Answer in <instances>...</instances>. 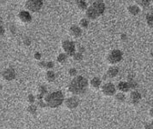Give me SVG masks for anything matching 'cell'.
<instances>
[{"label": "cell", "instance_id": "6da1fadb", "mask_svg": "<svg viewBox=\"0 0 153 129\" xmlns=\"http://www.w3.org/2000/svg\"><path fill=\"white\" fill-rule=\"evenodd\" d=\"M88 88V80L83 76L77 75L70 81L69 91L73 95H82Z\"/></svg>", "mask_w": 153, "mask_h": 129}, {"label": "cell", "instance_id": "7a4b0ae2", "mask_svg": "<svg viewBox=\"0 0 153 129\" xmlns=\"http://www.w3.org/2000/svg\"><path fill=\"white\" fill-rule=\"evenodd\" d=\"M44 100L45 101L47 107L52 108V109L58 108L63 104L64 101H65L64 100V96L63 94V92H59V91L51 92V93H50V94L46 95Z\"/></svg>", "mask_w": 153, "mask_h": 129}, {"label": "cell", "instance_id": "3957f363", "mask_svg": "<svg viewBox=\"0 0 153 129\" xmlns=\"http://www.w3.org/2000/svg\"><path fill=\"white\" fill-rule=\"evenodd\" d=\"M104 10H105V4L102 1H97L95 3H93L90 8H88L86 15L88 18L93 20L96 19L99 16H101L104 12Z\"/></svg>", "mask_w": 153, "mask_h": 129}, {"label": "cell", "instance_id": "277c9868", "mask_svg": "<svg viewBox=\"0 0 153 129\" xmlns=\"http://www.w3.org/2000/svg\"><path fill=\"white\" fill-rule=\"evenodd\" d=\"M122 52L119 51V50H114V51H110L107 57L108 63L110 64H112V65L118 63L120 61H122Z\"/></svg>", "mask_w": 153, "mask_h": 129}, {"label": "cell", "instance_id": "5b68a950", "mask_svg": "<svg viewBox=\"0 0 153 129\" xmlns=\"http://www.w3.org/2000/svg\"><path fill=\"white\" fill-rule=\"evenodd\" d=\"M43 5V1L42 0H28L25 4L26 8L28 10L32 11V12H36L39 11L41 7Z\"/></svg>", "mask_w": 153, "mask_h": 129}, {"label": "cell", "instance_id": "8992f818", "mask_svg": "<svg viewBox=\"0 0 153 129\" xmlns=\"http://www.w3.org/2000/svg\"><path fill=\"white\" fill-rule=\"evenodd\" d=\"M101 91L103 94L107 97H111L116 95V88L115 86V85L110 83V82H107V83L104 84L101 87Z\"/></svg>", "mask_w": 153, "mask_h": 129}, {"label": "cell", "instance_id": "52a82bcc", "mask_svg": "<svg viewBox=\"0 0 153 129\" xmlns=\"http://www.w3.org/2000/svg\"><path fill=\"white\" fill-rule=\"evenodd\" d=\"M62 46H63V51H65V53L68 56H71V57H73V56L75 54V45L72 41H69V40L63 41Z\"/></svg>", "mask_w": 153, "mask_h": 129}, {"label": "cell", "instance_id": "ba28073f", "mask_svg": "<svg viewBox=\"0 0 153 129\" xmlns=\"http://www.w3.org/2000/svg\"><path fill=\"white\" fill-rule=\"evenodd\" d=\"M64 104H65V106L69 110H75L79 105V99L77 97H75V96L70 97V98H67L66 100L64 101Z\"/></svg>", "mask_w": 153, "mask_h": 129}, {"label": "cell", "instance_id": "9c48e42d", "mask_svg": "<svg viewBox=\"0 0 153 129\" xmlns=\"http://www.w3.org/2000/svg\"><path fill=\"white\" fill-rule=\"evenodd\" d=\"M2 76H3V78H4V80L7 81H11L16 78V74L14 69L9 68V69H5L4 71H3Z\"/></svg>", "mask_w": 153, "mask_h": 129}, {"label": "cell", "instance_id": "30bf717a", "mask_svg": "<svg viewBox=\"0 0 153 129\" xmlns=\"http://www.w3.org/2000/svg\"><path fill=\"white\" fill-rule=\"evenodd\" d=\"M141 99V94L137 91H133L129 95V102L132 104H137Z\"/></svg>", "mask_w": 153, "mask_h": 129}, {"label": "cell", "instance_id": "8fae6325", "mask_svg": "<svg viewBox=\"0 0 153 129\" xmlns=\"http://www.w3.org/2000/svg\"><path fill=\"white\" fill-rule=\"evenodd\" d=\"M117 89L120 91V92H128L131 90L128 81H120L117 85Z\"/></svg>", "mask_w": 153, "mask_h": 129}, {"label": "cell", "instance_id": "7c38bea8", "mask_svg": "<svg viewBox=\"0 0 153 129\" xmlns=\"http://www.w3.org/2000/svg\"><path fill=\"white\" fill-rule=\"evenodd\" d=\"M18 17L22 22H30L32 20L31 15L29 14L28 11H21L18 15Z\"/></svg>", "mask_w": 153, "mask_h": 129}, {"label": "cell", "instance_id": "4fadbf2b", "mask_svg": "<svg viewBox=\"0 0 153 129\" xmlns=\"http://www.w3.org/2000/svg\"><path fill=\"white\" fill-rule=\"evenodd\" d=\"M119 74V69L116 66H111L107 70L106 75L109 78H115Z\"/></svg>", "mask_w": 153, "mask_h": 129}, {"label": "cell", "instance_id": "5bb4252c", "mask_svg": "<svg viewBox=\"0 0 153 129\" xmlns=\"http://www.w3.org/2000/svg\"><path fill=\"white\" fill-rule=\"evenodd\" d=\"M69 32L72 36L75 38H79L80 36H81V33H82L81 28L78 27V26H72V27L70 28Z\"/></svg>", "mask_w": 153, "mask_h": 129}, {"label": "cell", "instance_id": "9a60e30c", "mask_svg": "<svg viewBox=\"0 0 153 129\" xmlns=\"http://www.w3.org/2000/svg\"><path fill=\"white\" fill-rule=\"evenodd\" d=\"M101 84H102V80H101V79H99L98 77H94L90 80L91 86L94 89H98L99 87L101 86Z\"/></svg>", "mask_w": 153, "mask_h": 129}, {"label": "cell", "instance_id": "2e32d148", "mask_svg": "<svg viewBox=\"0 0 153 129\" xmlns=\"http://www.w3.org/2000/svg\"><path fill=\"white\" fill-rule=\"evenodd\" d=\"M45 80L48 82H53L56 80V74L52 70H48L45 74Z\"/></svg>", "mask_w": 153, "mask_h": 129}, {"label": "cell", "instance_id": "e0dca14e", "mask_svg": "<svg viewBox=\"0 0 153 129\" xmlns=\"http://www.w3.org/2000/svg\"><path fill=\"white\" fill-rule=\"evenodd\" d=\"M115 99L119 103H123L126 101V96L123 92L116 93V95H115Z\"/></svg>", "mask_w": 153, "mask_h": 129}, {"label": "cell", "instance_id": "ac0fdd59", "mask_svg": "<svg viewBox=\"0 0 153 129\" xmlns=\"http://www.w3.org/2000/svg\"><path fill=\"white\" fill-rule=\"evenodd\" d=\"M128 11L130 14L134 15V16H136V15L139 13L140 10L139 7L136 6V5H131V6L128 7Z\"/></svg>", "mask_w": 153, "mask_h": 129}, {"label": "cell", "instance_id": "d6986e66", "mask_svg": "<svg viewBox=\"0 0 153 129\" xmlns=\"http://www.w3.org/2000/svg\"><path fill=\"white\" fill-rule=\"evenodd\" d=\"M68 59V55L66 53H61L58 55V57L57 58V62L59 63H64Z\"/></svg>", "mask_w": 153, "mask_h": 129}, {"label": "cell", "instance_id": "ffe728a7", "mask_svg": "<svg viewBox=\"0 0 153 129\" xmlns=\"http://www.w3.org/2000/svg\"><path fill=\"white\" fill-rule=\"evenodd\" d=\"M76 4L81 10H86L87 7L86 0H76Z\"/></svg>", "mask_w": 153, "mask_h": 129}, {"label": "cell", "instance_id": "44dd1931", "mask_svg": "<svg viewBox=\"0 0 153 129\" xmlns=\"http://www.w3.org/2000/svg\"><path fill=\"white\" fill-rule=\"evenodd\" d=\"M37 110H38L37 106L36 105H34V104H30L27 109V110L28 111V113H30L31 115H36Z\"/></svg>", "mask_w": 153, "mask_h": 129}, {"label": "cell", "instance_id": "7402d4cb", "mask_svg": "<svg viewBox=\"0 0 153 129\" xmlns=\"http://www.w3.org/2000/svg\"><path fill=\"white\" fill-rule=\"evenodd\" d=\"M146 22L149 27L153 28V13L148 14L146 16Z\"/></svg>", "mask_w": 153, "mask_h": 129}, {"label": "cell", "instance_id": "603a6c76", "mask_svg": "<svg viewBox=\"0 0 153 129\" xmlns=\"http://www.w3.org/2000/svg\"><path fill=\"white\" fill-rule=\"evenodd\" d=\"M38 93L45 97L46 94H47V89L45 88V86H39V88H38Z\"/></svg>", "mask_w": 153, "mask_h": 129}, {"label": "cell", "instance_id": "cb8c5ba5", "mask_svg": "<svg viewBox=\"0 0 153 129\" xmlns=\"http://www.w3.org/2000/svg\"><path fill=\"white\" fill-rule=\"evenodd\" d=\"M151 0H137V3L142 7H148Z\"/></svg>", "mask_w": 153, "mask_h": 129}, {"label": "cell", "instance_id": "d4e9b609", "mask_svg": "<svg viewBox=\"0 0 153 129\" xmlns=\"http://www.w3.org/2000/svg\"><path fill=\"white\" fill-rule=\"evenodd\" d=\"M73 58L75 59V61L77 62H81L82 59H83V54L80 53V52H77V53H75V55L73 56Z\"/></svg>", "mask_w": 153, "mask_h": 129}, {"label": "cell", "instance_id": "484cf974", "mask_svg": "<svg viewBox=\"0 0 153 129\" xmlns=\"http://www.w3.org/2000/svg\"><path fill=\"white\" fill-rule=\"evenodd\" d=\"M36 97H34L33 94H29L28 96V98H27V100H28V102L30 104H34V102L36 101Z\"/></svg>", "mask_w": 153, "mask_h": 129}, {"label": "cell", "instance_id": "4316f807", "mask_svg": "<svg viewBox=\"0 0 153 129\" xmlns=\"http://www.w3.org/2000/svg\"><path fill=\"white\" fill-rule=\"evenodd\" d=\"M129 86H130V88L131 90H134L136 89V87L138 86V84L136 83V81H134V80H128Z\"/></svg>", "mask_w": 153, "mask_h": 129}, {"label": "cell", "instance_id": "83f0119b", "mask_svg": "<svg viewBox=\"0 0 153 129\" xmlns=\"http://www.w3.org/2000/svg\"><path fill=\"white\" fill-rule=\"evenodd\" d=\"M77 74H78V72H77V70H76L75 68H71V69H69V74L70 76H72V77H76L77 76Z\"/></svg>", "mask_w": 153, "mask_h": 129}, {"label": "cell", "instance_id": "f1b7e54d", "mask_svg": "<svg viewBox=\"0 0 153 129\" xmlns=\"http://www.w3.org/2000/svg\"><path fill=\"white\" fill-rule=\"evenodd\" d=\"M37 104H38V106H39L40 108H42V109L47 107V104L45 100H37Z\"/></svg>", "mask_w": 153, "mask_h": 129}, {"label": "cell", "instance_id": "f546056e", "mask_svg": "<svg viewBox=\"0 0 153 129\" xmlns=\"http://www.w3.org/2000/svg\"><path fill=\"white\" fill-rule=\"evenodd\" d=\"M52 68H54V63H52V62H46L45 63V68L49 70H51Z\"/></svg>", "mask_w": 153, "mask_h": 129}, {"label": "cell", "instance_id": "4dcf8cb0", "mask_svg": "<svg viewBox=\"0 0 153 129\" xmlns=\"http://www.w3.org/2000/svg\"><path fill=\"white\" fill-rule=\"evenodd\" d=\"M80 24L81 27H83V28H87L88 27V21L87 19H82L81 22H80Z\"/></svg>", "mask_w": 153, "mask_h": 129}, {"label": "cell", "instance_id": "1f68e13d", "mask_svg": "<svg viewBox=\"0 0 153 129\" xmlns=\"http://www.w3.org/2000/svg\"><path fill=\"white\" fill-rule=\"evenodd\" d=\"M23 42H24V44L26 45H30V44H31V40L29 38H25L24 40H23Z\"/></svg>", "mask_w": 153, "mask_h": 129}, {"label": "cell", "instance_id": "d6a6232c", "mask_svg": "<svg viewBox=\"0 0 153 129\" xmlns=\"http://www.w3.org/2000/svg\"><path fill=\"white\" fill-rule=\"evenodd\" d=\"M34 58L36 60H40L41 59V54L39 52H36V53L34 54Z\"/></svg>", "mask_w": 153, "mask_h": 129}, {"label": "cell", "instance_id": "836d02e7", "mask_svg": "<svg viewBox=\"0 0 153 129\" xmlns=\"http://www.w3.org/2000/svg\"><path fill=\"white\" fill-rule=\"evenodd\" d=\"M145 129H153L152 124H150V123H145Z\"/></svg>", "mask_w": 153, "mask_h": 129}, {"label": "cell", "instance_id": "e575fe53", "mask_svg": "<svg viewBox=\"0 0 153 129\" xmlns=\"http://www.w3.org/2000/svg\"><path fill=\"white\" fill-rule=\"evenodd\" d=\"M84 51H85L84 47H82V46H80V48H79V52H80V53H82V54H83Z\"/></svg>", "mask_w": 153, "mask_h": 129}, {"label": "cell", "instance_id": "d590c367", "mask_svg": "<svg viewBox=\"0 0 153 129\" xmlns=\"http://www.w3.org/2000/svg\"><path fill=\"white\" fill-rule=\"evenodd\" d=\"M150 116H151V117H153V108L152 109H151V110H150Z\"/></svg>", "mask_w": 153, "mask_h": 129}, {"label": "cell", "instance_id": "8d00e7d4", "mask_svg": "<svg viewBox=\"0 0 153 129\" xmlns=\"http://www.w3.org/2000/svg\"><path fill=\"white\" fill-rule=\"evenodd\" d=\"M4 28H3V26L1 27V34L3 35L4 34Z\"/></svg>", "mask_w": 153, "mask_h": 129}, {"label": "cell", "instance_id": "74e56055", "mask_svg": "<svg viewBox=\"0 0 153 129\" xmlns=\"http://www.w3.org/2000/svg\"><path fill=\"white\" fill-rule=\"evenodd\" d=\"M126 38H127V36H126L125 34H122V39H126Z\"/></svg>", "mask_w": 153, "mask_h": 129}, {"label": "cell", "instance_id": "f35d334b", "mask_svg": "<svg viewBox=\"0 0 153 129\" xmlns=\"http://www.w3.org/2000/svg\"><path fill=\"white\" fill-rule=\"evenodd\" d=\"M151 57H153V50L151 51Z\"/></svg>", "mask_w": 153, "mask_h": 129}, {"label": "cell", "instance_id": "ab89813d", "mask_svg": "<svg viewBox=\"0 0 153 129\" xmlns=\"http://www.w3.org/2000/svg\"><path fill=\"white\" fill-rule=\"evenodd\" d=\"M151 10H152V11H153V6H152V7H151Z\"/></svg>", "mask_w": 153, "mask_h": 129}, {"label": "cell", "instance_id": "60d3db41", "mask_svg": "<svg viewBox=\"0 0 153 129\" xmlns=\"http://www.w3.org/2000/svg\"><path fill=\"white\" fill-rule=\"evenodd\" d=\"M151 124H152V126H153V121H152V122H151Z\"/></svg>", "mask_w": 153, "mask_h": 129}, {"label": "cell", "instance_id": "b9f144b4", "mask_svg": "<svg viewBox=\"0 0 153 129\" xmlns=\"http://www.w3.org/2000/svg\"><path fill=\"white\" fill-rule=\"evenodd\" d=\"M151 1H152V2H153V0H151Z\"/></svg>", "mask_w": 153, "mask_h": 129}]
</instances>
